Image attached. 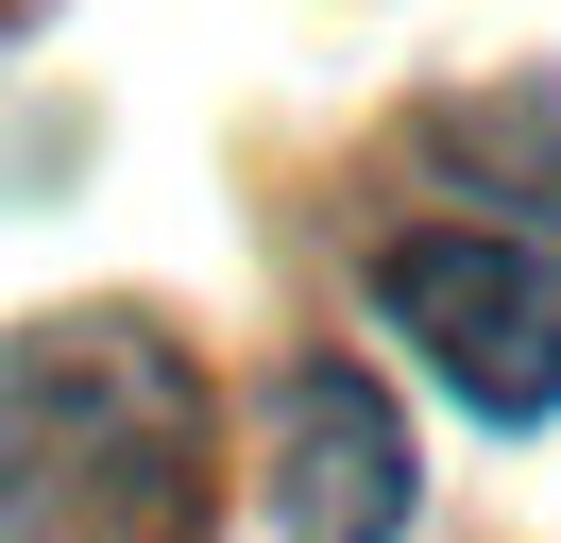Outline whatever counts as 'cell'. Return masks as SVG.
Masks as SVG:
<instances>
[{
	"mask_svg": "<svg viewBox=\"0 0 561 543\" xmlns=\"http://www.w3.org/2000/svg\"><path fill=\"white\" fill-rule=\"evenodd\" d=\"M375 305L409 323V357L443 373L477 425H545V407H561V238L409 221V238L375 255Z\"/></svg>",
	"mask_w": 561,
	"mask_h": 543,
	"instance_id": "cell-2",
	"label": "cell"
},
{
	"mask_svg": "<svg viewBox=\"0 0 561 543\" xmlns=\"http://www.w3.org/2000/svg\"><path fill=\"white\" fill-rule=\"evenodd\" d=\"M0 543H221V407L171 323L51 305L0 339Z\"/></svg>",
	"mask_w": 561,
	"mask_h": 543,
	"instance_id": "cell-1",
	"label": "cell"
},
{
	"mask_svg": "<svg viewBox=\"0 0 561 543\" xmlns=\"http://www.w3.org/2000/svg\"><path fill=\"white\" fill-rule=\"evenodd\" d=\"M409 425L357 357H307L273 391V527L289 543H409Z\"/></svg>",
	"mask_w": 561,
	"mask_h": 543,
	"instance_id": "cell-3",
	"label": "cell"
}]
</instances>
